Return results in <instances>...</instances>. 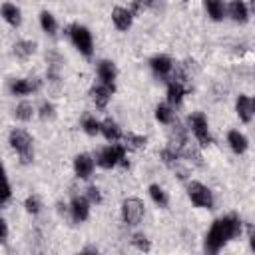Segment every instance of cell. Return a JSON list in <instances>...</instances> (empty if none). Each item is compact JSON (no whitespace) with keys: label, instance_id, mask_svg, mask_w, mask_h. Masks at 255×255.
<instances>
[{"label":"cell","instance_id":"4","mask_svg":"<svg viewBox=\"0 0 255 255\" xmlns=\"http://www.w3.org/2000/svg\"><path fill=\"white\" fill-rule=\"evenodd\" d=\"M68 36H70L74 48H76L80 54H84V56H88V58L94 54V40H92V34H90V30H88L86 26H82V24H72V26L68 28Z\"/></svg>","mask_w":255,"mask_h":255},{"label":"cell","instance_id":"13","mask_svg":"<svg viewBox=\"0 0 255 255\" xmlns=\"http://www.w3.org/2000/svg\"><path fill=\"white\" fill-rule=\"evenodd\" d=\"M149 66H151V70H153V74H155L157 78H169L171 72H173V62H171V58H167V56H163V54L153 56V58L149 60Z\"/></svg>","mask_w":255,"mask_h":255},{"label":"cell","instance_id":"35","mask_svg":"<svg viewBox=\"0 0 255 255\" xmlns=\"http://www.w3.org/2000/svg\"><path fill=\"white\" fill-rule=\"evenodd\" d=\"M249 245H251V249L255 253V227H249Z\"/></svg>","mask_w":255,"mask_h":255},{"label":"cell","instance_id":"28","mask_svg":"<svg viewBox=\"0 0 255 255\" xmlns=\"http://www.w3.org/2000/svg\"><path fill=\"white\" fill-rule=\"evenodd\" d=\"M124 139H126V143H128L129 147H135V149L145 147V143H147V137H145V135H137V133H131V131H128V133L124 135Z\"/></svg>","mask_w":255,"mask_h":255},{"label":"cell","instance_id":"38","mask_svg":"<svg viewBox=\"0 0 255 255\" xmlns=\"http://www.w3.org/2000/svg\"><path fill=\"white\" fill-rule=\"evenodd\" d=\"M253 110H255V98H253Z\"/></svg>","mask_w":255,"mask_h":255},{"label":"cell","instance_id":"36","mask_svg":"<svg viewBox=\"0 0 255 255\" xmlns=\"http://www.w3.org/2000/svg\"><path fill=\"white\" fill-rule=\"evenodd\" d=\"M78 255H96L94 251H82V253H78Z\"/></svg>","mask_w":255,"mask_h":255},{"label":"cell","instance_id":"7","mask_svg":"<svg viewBox=\"0 0 255 255\" xmlns=\"http://www.w3.org/2000/svg\"><path fill=\"white\" fill-rule=\"evenodd\" d=\"M143 203L137 199V197H128L124 199L122 203V219L126 225H137L141 219H143Z\"/></svg>","mask_w":255,"mask_h":255},{"label":"cell","instance_id":"8","mask_svg":"<svg viewBox=\"0 0 255 255\" xmlns=\"http://www.w3.org/2000/svg\"><path fill=\"white\" fill-rule=\"evenodd\" d=\"M40 86H42V82L38 78H18V80H12L8 88L14 96H28L32 92H38Z\"/></svg>","mask_w":255,"mask_h":255},{"label":"cell","instance_id":"16","mask_svg":"<svg viewBox=\"0 0 255 255\" xmlns=\"http://www.w3.org/2000/svg\"><path fill=\"white\" fill-rule=\"evenodd\" d=\"M118 76V70H116V64L110 62V60H102L98 64V78L102 84L106 86H114V80Z\"/></svg>","mask_w":255,"mask_h":255},{"label":"cell","instance_id":"5","mask_svg":"<svg viewBox=\"0 0 255 255\" xmlns=\"http://www.w3.org/2000/svg\"><path fill=\"white\" fill-rule=\"evenodd\" d=\"M187 195L191 199L193 205L203 207V209H211L213 207V193L207 185L199 183V181H189L187 183Z\"/></svg>","mask_w":255,"mask_h":255},{"label":"cell","instance_id":"31","mask_svg":"<svg viewBox=\"0 0 255 255\" xmlns=\"http://www.w3.org/2000/svg\"><path fill=\"white\" fill-rule=\"evenodd\" d=\"M86 199H88L90 203H102V193H100V189H98L96 185H90V187L86 189Z\"/></svg>","mask_w":255,"mask_h":255},{"label":"cell","instance_id":"1","mask_svg":"<svg viewBox=\"0 0 255 255\" xmlns=\"http://www.w3.org/2000/svg\"><path fill=\"white\" fill-rule=\"evenodd\" d=\"M241 233V221L239 217L235 215H225L221 219H215L205 235V241H203V249H205V255H217L219 249L235 239L237 235Z\"/></svg>","mask_w":255,"mask_h":255},{"label":"cell","instance_id":"29","mask_svg":"<svg viewBox=\"0 0 255 255\" xmlns=\"http://www.w3.org/2000/svg\"><path fill=\"white\" fill-rule=\"evenodd\" d=\"M131 245H133L137 251H141V253H147V251L151 249V243H149V239H147L143 233H135V235L131 237Z\"/></svg>","mask_w":255,"mask_h":255},{"label":"cell","instance_id":"15","mask_svg":"<svg viewBox=\"0 0 255 255\" xmlns=\"http://www.w3.org/2000/svg\"><path fill=\"white\" fill-rule=\"evenodd\" d=\"M0 14H2V18H4L10 26H14V28H18V26L22 24V12H20V8H18L16 4H12V2H4V4L0 6Z\"/></svg>","mask_w":255,"mask_h":255},{"label":"cell","instance_id":"24","mask_svg":"<svg viewBox=\"0 0 255 255\" xmlns=\"http://www.w3.org/2000/svg\"><path fill=\"white\" fill-rule=\"evenodd\" d=\"M40 26H42V30H44L46 34H50V36H54L56 30H58V22H56L54 14L48 12V10L40 12Z\"/></svg>","mask_w":255,"mask_h":255},{"label":"cell","instance_id":"10","mask_svg":"<svg viewBox=\"0 0 255 255\" xmlns=\"http://www.w3.org/2000/svg\"><path fill=\"white\" fill-rule=\"evenodd\" d=\"M114 86H106V84H94L92 86V90H90V98H92V102L98 106V108H106L108 106V102L112 100V94H114Z\"/></svg>","mask_w":255,"mask_h":255},{"label":"cell","instance_id":"6","mask_svg":"<svg viewBox=\"0 0 255 255\" xmlns=\"http://www.w3.org/2000/svg\"><path fill=\"white\" fill-rule=\"evenodd\" d=\"M189 128H191V133H193V137L197 139V143H199L201 147H205V145L211 143L209 124H207L205 114H201V112L191 114V116H189Z\"/></svg>","mask_w":255,"mask_h":255},{"label":"cell","instance_id":"34","mask_svg":"<svg viewBox=\"0 0 255 255\" xmlns=\"http://www.w3.org/2000/svg\"><path fill=\"white\" fill-rule=\"evenodd\" d=\"M0 227H2V243H6V239H8V223L2 219L0 221Z\"/></svg>","mask_w":255,"mask_h":255},{"label":"cell","instance_id":"18","mask_svg":"<svg viewBox=\"0 0 255 255\" xmlns=\"http://www.w3.org/2000/svg\"><path fill=\"white\" fill-rule=\"evenodd\" d=\"M227 143H229V147L233 149V153H237V155H241V153H245L247 151V137L241 133V131H237V129H231L229 133H227Z\"/></svg>","mask_w":255,"mask_h":255},{"label":"cell","instance_id":"3","mask_svg":"<svg viewBox=\"0 0 255 255\" xmlns=\"http://www.w3.org/2000/svg\"><path fill=\"white\" fill-rule=\"evenodd\" d=\"M8 141H10L12 149L18 153L22 163H32V159H34V141H32V135L28 131L14 128L8 135Z\"/></svg>","mask_w":255,"mask_h":255},{"label":"cell","instance_id":"2","mask_svg":"<svg viewBox=\"0 0 255 255\" xmlns=\"http://www.w3.org/2000/svg\"><path fill=\"white\" fill-rule=\"evenodd\" d=\"M96 163L100 167H104V169H112L116 165L129 167V161L126 157V145H122V143H110V145L102 147L96 153Z\"/></svg>","mask_w":255,"mask_h":255},{"label":"cell","instance_id":"25","mask_svg":"<svg viewBox=\"0 0 255 255\" xmlns=\"http://www.w3.org/2000/svg\"><path fill=\"white\" fill-rule=\"evenodd\" d=\"M147 191H149V197H151V201H153L155 205H159V207H167V205H169V197H167V193H165L157 183H151Z\"/></svg>","mask_w":255,"mask_h":255},{"label":"cell","instance_id":"17","mask_svg":"<svg viewBox=\"0 0 255 255\" xmlns=\"http://www.w3.org/2000/svg\"><path fill=\"white\" fill-rule=\"evenodd\" d=\"M187 90H189V88H187L185 84L171 80V82L167 84V102H169L171 106H179V104L183 102V96L187 94Z\"/></svg>","mask_w":255,"mask_h":255},{"label":"cell","instance_id":"21","mask_svg":"<svg viewBox=\"0 0 255 255\" xmlns=\"http://www.w3.org/2000/svg\"><path fill=\"white\" fill-rule=\"evenodd\" d=\"M100 133H102L108 141H118V139L122 137V129H120V126H118L112 118H106V120L102 122V129H100Z\"/></svg>","mask_w":255,"mask_h":255},{"label":"cell","instance_id":"22","mask_svg":"<svg viewBox=\"0 0 255 255\" xmlns=\"http://www.w3.org/2000/svg\"><path fill=\"white\" fill-rule=\"evenodd\" d=\"M203 6H205L207 16H211L213 20H223L225 14H227V6L223 2H219V0H207Z\"/></svg>","mask_w":255,"mask_h":255},{"label":"cell","instance_id":"23","mask_svg":"<svg viewBox=\"0 0 255 255\" xmlns=\"http://www.w3.org/2000/svg\"><path fill=\"white\" fill-rule=\"evenodd\" d=\"M173 118H175V114H173L171 106H167V104H157L155 106V120L159 124L169 126V124H173Z\"/></svg>","mask_w":255,"mask_h":255},{"label":"cell","instance_id":"20","mask_svg":"<svg viewBox=\"0 0 255 255\" xmlns=\"http://www.w3.org/2000/svg\"><path fill=\"white\" fill-rule=\"evenodd\" d=\"M12 52H14L16 58L28 60V58L36 52V42H32V40H18V42L12 46Z\"/></svg>","mask_w":255,"mask_h":255},{"label":"cell","instance_id":"27","mask_svg":"<svg viewBox=\"0 0 255 255\" xmlns=\"http://www.w3.org/2000/svg\"><path fill=\"white\" fill-rule=\"evenodd\" d=\"M82 128H84L86 133L96 135V133H100V129H102V122H98L92 114H86V116L82 118Z\"/></svg>","mask_w":255,"mask_h":255},{"label":"cell","instance_id":"19","mask_svg":"<svg viewBox=\"0 0 255 255\" xmlns=\"http://www.w3.org/2000/svg\"><path fill=\"white\" fill-rule=\"evenodd\" d=\"M227 14L235 20V22H247V18H249V6L245 4V2H241V0H235V2H231L229 6H227Z\"/></svg>","mask_w":255,"mask_h":255},{"label":"cell","instance_id":"9","mask_svg":"<svg viewBox=\"0 0 255 255\" xmlns=\"http://www.w3.org/2000/svg\"><path fill=\"white\" fill-rule=\"evenodd\" d=\"M70 215H72V221H74V223L86 221L88 215H90V201H88L86 197L76 195V197L70 201Z\"/></svg>","mask_w":255,"mask_h":255},{"label":"cell","instance_id":"32","mask_svg":"<svg viewBox=\"0 0 255 255\" xmlns=\"http://www.w3.org/2000/svg\"><path fill=\"white\" fill-rule=\"evenodd\" d=\"M40 118H42V120L54 118V106H52L50 102H42V106H40Z\"/></svg>","mask_w":255,"mask_h":255},{"label":"cell","instance_id":"26","mask_svg":"<svg viewBox=\"0 0 255 255\" xmlns=\"http://www.w3.org/2000/svg\"><path fill=\"white\" fill-rule=\"evenodd\" d=\"M14 116H16V120H20V122H28V120H32V116H34V106H32L30 102H20V104L14 108Z\"/></svg>","mask_w":255,"mask_h":255},{"label":"cell","instance_id":"33","mask_svg":"<svg viewBox=\"0 0 255 255\" xmlns=\"http://www.w3.org/2000/svg\"><path fill=\"white\" fill-rule=\"evenodd\" d=\"M10 197H12V187H10V181L6 179V181H4V195H2V205H6V203L10 201Z\"/></svg>","mask_w":255,"mask_h":255},{"label":"cell","instance_id":"14","mask_svg":"<svg viewBox=\"0 0 255 255\" xmlns=\"http://www.w3.org/2000/svg\"><path fill=\"white\" fill-rule=\"evenodd\" d=\"M235 112H237V116H239L241 122H245V124L251 122V118H253V114H255V110H253V100L247 98L245 94H239L237 100H235Z\"/></svg>","mask_w":255,"mask_h":255},{"label":"cell","instance_id":"30","mask_svg":"<svg viewBox=\"0 0 255 255\" xmlns=\"http://www.w3.org/2000/svg\"><path fill=\"white\" fill-rule=\"evenodd\" d=\"M24 207H26V211H28V213L36 215V213H40L42 203H40V199H38L36 195H28V197H26V201H24Z\"/></svg>","mask_w":255,"mask_h":255},{"label":"cell","instance_id":"37","mask_svg":"<svg viewBox=\"0 0 255 255\" xmlns=\"http://www.w3.org/2000/svg\"><path fill=\"white\" fill-rule=\"evenodd\" d=\"M251 10H255V0H253V2H251Z\"/></svg>","mask_w":255,"mask_h":255},{"label":"cell","instance_id":"12","mask_svg":"<svg viewBox=\"0 0 255 255\" xmlns=\"http://www.w3.org/2000/svg\"><path fill=\"white\" fill-rule=\"evenodd\" d=\"M112 22H114V26L118 28V30H128L129 26H131V22H133V12L129 10V8H126V6H116L114 10H112Z\"/></svg>","mask_w":255,"mask_h":255},{"label":"cell","instance_id":"11","mask_svg":"<svg viewBox=\"0 0 255 255\" xmlns=\"http://www.w3.org/2000/svg\"><path fill=\"white\" fill-rule=\"evenodd\" d=\"M94 165H96V161L90 153H78L74 157V171L80 179H88L94 171Z\"/></svg>","mask_w":255,"mask_h":255}]
</instances>
